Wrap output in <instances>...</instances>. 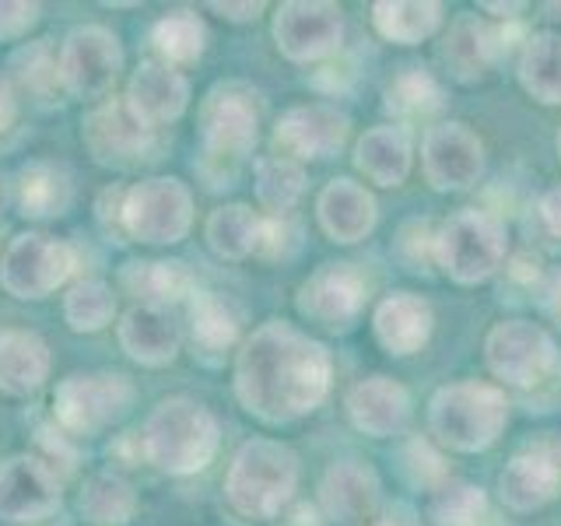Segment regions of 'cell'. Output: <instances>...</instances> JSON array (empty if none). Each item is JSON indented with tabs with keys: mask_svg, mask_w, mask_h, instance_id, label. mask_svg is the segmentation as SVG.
<instances>
[{
	"mask_svg": "<svg viewBox=\"0 0 561 526\" xmlns=\"http://www.w3.org/2000/svg\"><path fill=\"white\" fill-rule=\"evenodd\" d=\"M508 250L505 225L478 207H463L449 215L432 236L435 263L460 285H478L502 267Z\"/></svg>",
	"mask_w": 561,
	"mask_h": 526,
	"instance_id": "obj_5",
	"label": "cell"
},
{
	"mask_svg": "<svg viewBox=\"0 0 561 526\" xmlns=\"http://www.w3.org/2000/svg\"><path fill=\"white\" fill-rule=\"evenodd\" d=\"M484 11H495L499 18H513V11H523V4H481Z\"/></svg>",
	"mask_w": 561,
	"mask_h": 526,
	"instance_id": "obj_49",
	"label": "cell"
},
{
	"mask_svg": "<svg viewBox=\"0 0 561 526\" xmlns=\"http://www.w3.org/2000/svg\"><path fill=\"white\" fill-rule=\"evenodd\" d=\"M306 193V169L288 158H260L256 162V201L274 218L288 215V210L302 201Z\"/></svg>",
	"mask_w": 561,
	"mask_h": 526,
	"instance_id": "obj_35",
	"label": "cell"
},
{
	"mask_svg": "<svg viewBox=\"0 0 561 526\" xmlns=\"http://www.w3.org/2000/svg\"><path fill=\"white\" fill-rule=\"evenodd\" d=\"M543 306H548L551 316L561 320V271L548 277V285H543Z\"/></svg>",
	"mask_w": 561,
	"mask_h": 526,
	"instance_id": "obj_47",
	"label": "cell"
},
{
	"mask_svg": "<svg viewBox=\"0 0 561 526\" xmlns=\"http://www.w3.org/2000/svg\"><path fill=\"white\" fill-rule=\"evenodd\" d=\"M403 470H408V478L414 481V484H443L446 481V467H443V460H438V453H432L428 449V443H414L403 449Z\"/></svg>",
	"mask_w": 561,
	"mask_h": 526,
	"instance_id": "obj_42",
	"label": "cell"
},
{
	"mask_svg": "<svg viewBox=\"0 0 561 526\" xmlns=\"http://www.w3.org/2000/svg\"><path fill=\"white\" fill-rule=\"evenodd\" d=\"M116 316V295L102 281H78L64 295V320L75 333H95L105 330Z\"/></svg>",
	"mask_w": 561,
	"mask_h": 526,
	"instance_id": "obj_38",
	"label": "cell"
},
{
	"mask_svg": "<svg viewBox=\"0 0 561 526\" xmlns=\"http://www.w3.org/2000/svg\"><path fill=\"white\" fill-rule=\"evenodd\" d=\"M502 46H505L502 35L491 25H484L478 14H460L449 25L443 46H438V60L446 64V70L456 81H478L499 60Z\"/></svg>",
	"mask_w": 561,
	"mask_h": 526,
	"instance_id": "obj_23",
	"label": "cell"
},
{
	"mask_svg": "<svg viewBox=\"0 0 561 526\" xmlns=\"http://www.w3.org/2000/svg\"><path fill=\"white\" fill-rule=\"evenodd\" d=\"M193 225V193L175 175H154L123 197V232L148 245L183 242Z\"/></svg>",
	"mask_w": 561,
	"mask_h": 526,
	"instance_id": "obj_7",
	"label": "cell"
},
{
	"mask_svg": "<svg viewBox=\"0 0 561 526\" xmlns=\"http://www.w3.org/2000/svg\"><path fill=\"white\" fill-rule=\"evenodd\" d=\"M330 351L285 320L263 323L236 355V397L253 418L288 425L330 393Z\"/></svg>",
	"mask_w": 561,
	"mask_h": 526,
	"instance_id": "obj_1",
	"label": "cell"
},
{
	"mask_svg": "<svg viewBox=\"0 0 561 526\" xmlns=\"http://www.w3.org/2000/svg\"><path fill=\"white\" fill-rule=\"evenodd\" d=\"M4 210H8V180L0 175V218H4Z\"/></svg>",
	"mask_w": 561,
	"mask_h": 526,
	"instance_id": "obj_50",
	"label": "cell"
},
{
	"mask_svg": "<svg viewBox=\"0 0 561 526\" xmlns=\"http://www.w3.org/2000/svg\"><path fill=\"white\" fill-rule=\"evenodd\" d=\"M14 116H18V99H14V88H11V81L0 75V134H4L11 123H14Z\"/></svg>",
	"mask_w": 561,
	"mask_h": 526,
	"instance_id": "obj_46",
	"label": "cell"
},
{
	"mask_svg": "<svg viewBox=\"0 0 561 526\" xmlns=\"http://www.w3.org/2000/svg\"><path fill=\"white\" fill-rule=\"evenodd\" d=\"M123 70L119 39L102 25H81L67 32V39L57 53V78L60 88L75 99H105Z\"/></svg>",
	"mask_w": 561,
	"mask_h": 526,
	"instance_id": "obj_9",
	"label": "cell"
},
{
	"mask_svg": "<svg viewBox=\"0 0 561 526\" xmlns=\"http://www.w3.org/2000/svg\"><path fill=\"white\" fill-rule=\"evenodd\" d=\"M43 8L28 4V0H0V43L25 39V35L39 22Z\"/></svg>",
	"mask_w": 561,
	"mask_h": 526,
	"instance_id": "obj_41",
	"label": "cell"
},
{
	"mask_svg": "<svg viewBox=\"0 0 561 526\" xmlns=\"http://www.w3.org/2000/svg\"><path fill=\"white\" fill-rule=\"evenodd\" d=\"M373 25L382 39L400 43V46H414L421 39L438 32L443 25V4H432V0H382L373 4Z\"/></svg>",
	"mask_w": 561,
	"mask_h": 526,
	"instance_id": "obj_33",
	"label": "cell"
},
{
	"mask_svg": "<svg viewBox=\"0 0 561 526\" xmlns=\"http://www.w3.org/2000/svg\"><path fill=\"white\" fill-rule=\"evenodd\" d=\"M11 70H14V78L22 81L28 92L35 95H49L53 88L60 84L57 78V57H53V49L46 46V39L39 43H28L22 46L11 57Z\"/></svg>",
	"mask_w": 561,
	"mask_h": 526,
	"instance_id": "obj_40",
	"label": "cell"
},
{
	"mask_svg": "<svg viewBox=\"0 0 561 526\" xmlns=\"http://www.w3.org/2000/svg\"><path fill=\"white\" fill-rule=\"evenodd\" d=\"M425 175L435 190H470L484 172V145L467 123H438L425 134Z\"/></svg>",
	"mask_w": 561,
	"mask_h": 526,
	"instance_id": "obj_18",
	"label": "cell"
},
{
	"mask_svg": "<svg viewBox=\"0 0 561 526\" xmlns=\"http://www.w3.org/2000/svg\"><path fill=\"white\" fill-rule=\"evenodd\" d=\"M347 140V116L333 105L309 102L291 105L280 113L274 127V155L288 158V162H316V158H330Z\"/></svg>",
	"mask_w": 561,
	"mask_h": 526,
	"instance_id": "obj_16",
	"label": "cell"
},
{
	"mask_svg": "<svg viewBox=\"0 0 561 526\" xmlns=\"http://www.w3.org/2000/svg\"><path fill=\"white\" fill-rule=\"evenodd\" d=\"M368 526H414V523H411L408 516H403V513H390V516H379V519H373Z\"/></svg>",
	"mask_w": 561,
	"mask_h": 526,
	"instance_id": "obj_48",
	"label": "cell"
},
{
	"mask_svg": "<svg viewBox=\"0 0 561 526\" xmlns=\"http://www.w3.org/2000/svg\"><path fill=\"white\" fill-rule=\"evenodd\" d=\"M347 414L355 421V428L373 435V438H390L397 435L411 418V397L400 382L373 376L351 386L347 393Z\"/></svg>",
	"mask_w": 561,
	"mask_h": 526,
	"instance_id": "obj_22",
	"label": "cell"
},
{
	"mask_svg": "<svg viewBox=\"0 0 561 526\" xmlns=\"http://www.w3.org/2000/svg\"><path fill=\"white\" fill-rule=\"evenodd\" d=\"M508 421V400L499 386L478 379L449 382L428 403V428L443 446L456 453H481L502 435Z\"/></svg>",
	"mask_w": 561,
	"mask_h": 526,
	"instance_id": "obj_4",
	"label": "cell"
},
{
	"mask_svg": "<svg viewBox=\"0 0 561 526\" xmlns=\"http://www.w3.org/2000/svg\"><path fill=\"white\" fill-rule=\"evenodd\" d=\"M428 516L435 526H488V499L478 484L443 481L432 491Z\"/></svg>",
	"mask_w": 561,
	"mask_h": 526,
	"instance_id": "obj_37",
	"label": "cell"
},
{
	"mask_svg": "<svg viewBox=\"0 0 561 526\" xmlns=\"http://www.w3.org/2000/svg\"><path fill=\"white\" fill-rule=\"evenodd\" d=\"M316 218L333 242H362L376 228V201L355 180H333L316 201Z\"/></svg>",
	"mask_w": 561,
	"mask_h": 526,
	"instance_id": "obj_25",
	"label": "cell"
},
{
	"mask_svg": "<svg viewBox=\"0 0 561 526\" xmlns=\"http://www.w3.org/2000/svg\"><path fill=\"white\" fill-rule=\"evenodd\" d=\"M260 137L256 95L245 84H218L201 102V145L210 158H245Z\"/></svg>",
	"mask_w": 561,
	"mask_h": 526,
	"instance_id": "obj_10",
	"label": "cell"
},
{
	"mask_svg": "<svg viewBox=\"0 0 561 526\" xmlns=\"http://www.w3.org/2000/svg\"><path fill=\"white\" fill-rule=\"evenodd\" d=\"M151 43L162 53V64H193L201 60L204 43H207V28L201 22V14L193 11H172L165 18H158L151 28Z\"/></svg>",
	"mask_w": 561,
	"mask_h": 526,
	"instance_id": "obj_36",
	"label": "cell"
},
{
	"mask_svg": "<svg viewBox=\"0 0 561 526\" xmlns=\"http://www.w3.org/2000/svg\"><path fill=\"white\" fill-rule=\"evenodd\" d=\"M180 344H183L180 323H175L162 306L137 302L123 312L119 347L127 351V358H134L137 365H148V368L172 365L175 355H180Z\"/></svg>",
	"mask_w": 561,
	"mask_h": 526,
	"instance_id": "obj_21",
	"label": "cell"
},
{
	"mask_svg": "<svg viewBox=\"0 0 561 526\" xmlns=\"http://www.w3.org/2000/svg\"><path fill=\"white\" fill-rule=\"evenodd\" d=\"M484 358L491 376L502 379L505 386H537L551 376L554 368V341L548 330L526 320H505L488 333L484 341Z\"/></svg>",
	"mask_w": 561,
	"mask_h": 526,
	"instance_id": "obj_11",
	"label": "cell"
},
{
	"mask_svg": "<svg viewBox=\"0 0 561 526\" xmlns=\"http://www.w3.org/2000/svg\"><path fill=\"white\" fill-rule=\"evenodd\" d=\"M561 488V435L537 438L505 464L499 491L513 513H534L548 505Z\"/></svg>",
	"mask_w": 561,
	"mask_h": 526,
	"instance_id": "obj_17",
	"label": "cell"
},
{
	"mask_svg": "<svg viewBox=\"0 0 561 526\" xmlns=\"http://www.w3.org/2000/svg\"><path fill=\"white\" fill-rule=\"evenodd\" d=\"M274 39L277 49L295 64L323 60L341 49L344 18L337 4H320V0H288L274 14Z\"/></svg>",
	"mask_w": 561,
	"mask_h": 526,
	"instance_id": "obj_13",
	"label": "cell"
},
{
	"mask_svg": "<svg viewBox=\"0 0 561 526\" xmlns=\"http://www.w3.org/2000/svg\"><path fill=\"white\" fill-rule=\"evenodd\" d=\"M204 236L221 260H245L260 250L263 221L256 218V210L250 204H221L210 210Z\"/></svg>",
	"mask_w": 561,
	"mask_h": 526,
	"instance_id": "obj_30",
	"label": "cell"
},
{
	"mask_svg": "<svg viewBox=\"0 0 561 526\" xmlns=\"http://www.w3.org/2000/svg\"><path fill=\"white\" fill-rule=\"evenodd\" d=\"M123 102L130 105V113L145 123V127H151V130L169 127V123H175L186 113L190 81H186V75H180V70L162 60H145L130 75Z\"/></svg>",
	"mask_w": 561,
	"mask_h": 526,
	"instance_id": "obj_19",
	"label": "cell"
},
{
	"mask_svg": "<svg viewBox=\"0 0 561 526\" xmlns=\"http://www.w3.org/2000/svg\"><path fill=\"white\" fill-rule=\"evenodd\" d=\"M64 502L57 470L39 456H11L0 467V519L35 526L49 519Z\"/></svg>",
	"mask_w": 561,
	"mask_h": 526,
	"instance_id": "obj_15",
	"label": "cell"
},
{
	"mask_svg": "<svg viewBox=\"0 0 561 526\" xmlns=\"http://www.w3.org/2000/svg\"><path fill=\"white\" fill-rule=\"evenodd\" d=\"M70 204L67 172L53 162H28L18 172V207L25 218H60Z\"/></svg>",
	"mask_w": 561,
	"mask_h": 526,
	"instance_id": "obj_34",
	"label": "cell"
},
{
	"mask_svg": "<svg viewBox=\"0 0 561 526\" xmlns=\"http://www.w3.org/2000/svg\"><path fill=\"white\" fill-rule=\"evenodd\" d=\"M123 197H127V190H119V186H110L99 197V221L110 228V232L113 228L123 232Z\"/></svg>",
	"mask_w": 561,
	"mask_h": 526,
	"instance_id": "obj_43",
	"label": "cell"
},
{
	"mask_svg": "<svg viewBox=\"0 0 561 526\" xmlns=\"http://www.w3.org/2000/svg\"><path fill=\"white\" fill-rule=\"evenodd\" d=\"M49 379V347L32 330H0V393L25 400Z\"/></svg>",
	"mask_w": 561,
	"mask_h": 526,
	"instance_id": "obj_24",
	"label": "cell"
},
{
	"mask_svg": "<svg viewBox=\"0 0 561 526\" xmlns=\"http://www.w3.org/2000/svg\"><path fill=\"white\" fill-rule=\"evenodd\" d=\"M386 105L400 116H428L443 105L435 78L425 67H403L400 75L386 84Z\"/></svg>",
	"mask_w": 561,
	"mask_h": 526,
	"instance_id": "obj_39",
	"label": "cell"
},
{
	"mask_svg": "<svg viewBox=\"0 0 561 526\" xmlns=\"http://www.w3.org/2000/svg\"><path fill=\"white\" fill-rule=\"evenodd\" d=\"M365 274L355 263H323L298 285L295 306L309 323L327 330H344L355 323V316L365 306Z\"/></svg>",
	"mask_w": 561,
	"mask_h": 526,
	"instance_id": "obj_14",
	"label": "cell"
},
{
	"mask_svg": "<svg viewBox=\"0 0 561 526\" xmlns=\"http://www.w3.org/2000/svg\"><path fill=\"white\" fill-rule=\"evenodd\" d=\"M373 330L390 355H414L432 338V309L421 295L393 291L376 306Z\"/></svg>",
	"mask_w": 561,
	"mask_h": 526,
	"instance_id": "obj_26",
	"label": "cell"
},
{
	"mask_svg": "<svg viewBox=\"0 0 561 526\" xmlns=\"http://www.w3.org/2000/svg\"><path fill=\"white\" fill-rule=\"evenodd\" d=\"M239 341V316L215 291L190 295V344L204 365H218Z\"/></svg>",
	"mask_w": 561,
	"mask_h": 526,
	"instance_id": "obj_27",
	"label": "cell"
},
{
	"mask_svg": "<svg viewBox=\"0 0 561 526\" xmlns=\"http://www.w3.org/2000/svg\"><path fill=\"white\" fill-rule=\"evenodd\" d=\"M207 11L228 18V22H256L263 14V4H207Z\"/></svg>",
	"mask_w": 561,
	"mask_h": 526,
	"instance_id": "obj_45",
	"label": "cell"
},
{
	"mask_svg": "<svg viewBox=\"0 0 561 526\" xmlns=\"http://www.w3.org/2000/svg\"><path fill=\"white\" fill-rule=\"evenodd\" d=\"M320 505L333 523H365L379 508V478L362 460L333 464L320 481Z\"/></svg>",
	"mask_w": 561,
	"mask_h": 526,
	"instance_id": "obj_20",
	"label": "cell"
},
{
	"mask_svg": "<svg viewBox=\"0 0 561 526\" xmlns=\"http://www.w3.org/2000/svg\"><path fill=\"white\" fill-rule=\"evenodd\" d=\"M519 84L543 105H561V32H537L519 57Z\"/></svg>",
	"mask_w": 561,
	"mask_h": 526,
	"instance_id": "obj_31",
	"label": "cell"
},
{
	"mask_svg": "<svg viewBox=\"0 0 561 526\" xmlns=\"http://www.w3.org/2000/svg\"><path fill=\"white\" fill-rule=\"evenodd\" d=\"M119 285L145 298V306L165 309V302H180L183 295H193V274L183 260H130L119 271Z\"/></svg>",
	"mask_w": 561,
	"mask_h": 526,
	"instance_id": "obj_29",
	"label": "cell"
},
{
	"mask_svg": "<svg viewBox=\"0 0 561 526\" xmlns=\"http://www.w3.org/2000/svg\"><path fill=\"white\" fill-rule=\"evenodd\" d=\"M75 250L46 232H18L0 256V288L14 298H46L75 274Z\"/></svg>",
	"mask_w": 561,
	"mask_h": 526,
	"instance_id": "obj_8",
	"label": "cell"
},
{
	"mask_svg": "<svg viewBox=\"0 0 561 526\" xmlns=\"http://www.w3.org/2000/svg\"><path fill=\"white\" fill-rule=\"evenodd\" d=\"M78 513L92 526H127L137 513V491L119 473H95L81 488Z\"/></svg>",
	"mask_w": 561,
	"mask_h": 526,
	"instance_id": "obj_32",
	"label": "cell"
},
{
	"mask_svg": "<svg viewBox=\"0 0 561 526\" xmlns=\"http://www.w3.org/2000/svg\"><path fill=\"white\" fill-rule=\"evenodd\" d=\"M298 488V456L274 438H250L232 456L225 499L245 519H274Z\"/></svg>",
	"mask_w": 561,
	"mask_h": 526,
	"instance_id": "obj_3",
	"label": "cell"
},
{
	"mask_svg": "<svg viewBox=\"0 0 561 526\" xmlns=\"http://www.w3.org/2000/svg\"><path fill=\"white\" fill-rule=\"evenodd\" d=\"M540 218H543V225H548V232L561 239V186H554V190L543 193V201H540Z\"/></svg>",
	"mask_w": 561,
	"mask_h": 526,
	"instance_id": "obj_44",
	"label": "cell"
},
{
	"mask_svg": "<svg viewBox=\"0 0 561 526\" xmlns=\"http://www.w3.org/2000/svg\"><path fill=\"white\" fill-rule=\"evenodd\" d=\"M221 443L218 421L201 400L165 397L158 400L140 428V453L151 467L172 478H190L215 460Z\"/></svg>",
	"mask_w": 561,
	"mask_h": 526,
	"instance_id": "obj_2",
	"label": "cell"
},
{
	"mask_svg": "<svg viewBox=\"0 0 561 526\" xmlns=\"http://www.w3.org/2000/svg\"><path fill=\"white\" fill-rule=\"evenodd\" d=\"M137 390L119 373H75L53 390V414L70 435H99L130 414Z\"/></svg>",
	"mask_w": 561,
	"mask_h": 526,
	"instance_id": "obj_6",
	"label": "cell"
},
{
	"mask_svg": "<svg viewBox=\"0 0 561 526\" xmlns=\"http://www.w3.org/2000/svg\"><path fill=\"white\" fill-rule=\"evenodd\" d=\"M558 155H561V134H558Z\"/></svg>",
	"mask_w": 561,
	"mask_h": 526,
	"instance_id": "obj_51",
	"label": "cell"
},
{
	"mask_svg": "<svg viewBox=\"0 0 561 526\" xmlns=\"http://www.w3.org/2000/svg\"><path fill=\"white\" fill-rule=\"evenodd\" d=\"M81 140L88 155L105 169H130L145 162L154 148V130L145 127L123 99L95 105L81 123Z\"/></svg>",
	"mask_w": 561,
	"mask_h": 526,
	"instance_id": "obj_12",
	"label": "cell"
},
{
	"mask_svg": "<svg viewBox=\"0 0 561 526\" xmlns=\"http://www.w3.org/2000/svg\"><path fill=\"white\" fill-rule=\"evenodd\" d=\"M355 165L368 183L400 186L411 172V140L400 127L365 130L355 148Z\"/></svg>",
	"mask_w": 561,
	"mask_h": 526,
	"instance_id": "obj_28",
	"label": "cell"
}]
</instances>
